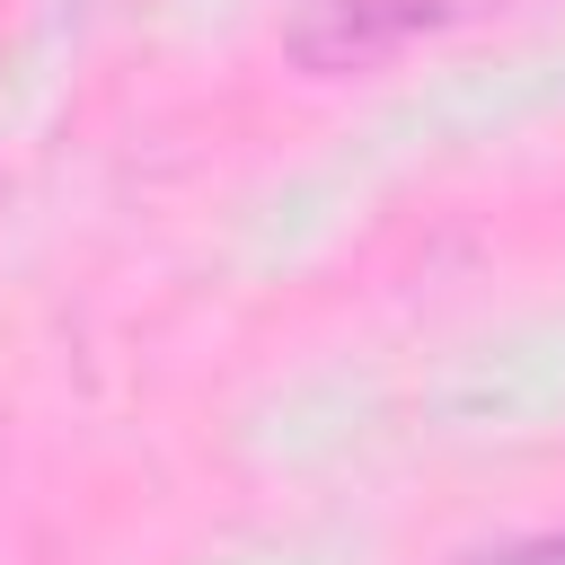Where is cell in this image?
<instances>
[{"label": "cell", "instance_id": "obj_1", "mask_svg": "<svg viewBox=\"0 0 565 565\" xmlns=\"http://www.w3.org/2000/svg\"><path fill=\"white\" fill-rule=\"evenodd\" d=\"M450 18V0H327L318 18L291 26V62L318 71V79H353V71H380L397 62L415 35H433Z\"/></svg>", "mask_w": 565, "mask_h": 565}]
</instances>
